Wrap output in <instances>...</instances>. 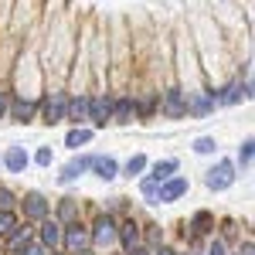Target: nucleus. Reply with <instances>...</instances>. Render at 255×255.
Returning a JSON list of instances; mask_svg holds the SVG:
<instances>
[{
	"label": "nucleus",
	"mask_w": 255,
	"mask_h": 255,
	"mask_svg": "<svg viewBox=\"0 0 255 255\" xmlns=\"http://www.w3.org/2000/svg\"><path fill=\"white\" fill-rule=\"evenodd\" d=\"M116 225H119V218L109 215L106 208H99V204L89 208L85 228H89V249H92V255H113L116 252Z\"/></svg>",
	"instance_id": "1"
},
{
	"label": "nucleus",
	"mask_w": 255,
	"mask_h": 255,
	"mask_svg": "<svg viewBox=\"0 0 255 255\" xmlns=\"http://www.w3.org/2000/svg\"><path fill=\"white\" fill-rule=\"evenodd\" d=\"M65 109H68V89L65 85H48L41 92L38 123L41 126H61L65 123Z\"/></svg>",
	"instance_id": "2"
},
{
	"label": "nucleus",
	"mask_w": 255,
	"mask_h": 255,
	"mask_svg": "<svg viewBox=\"0 0 255 255\" xmlns=\"http://www.w3.org/2000/svg\"><path fill=\"white\" fill-rule=\"evenodd\" d=\"M252 92H255L252 79H235V75L228 82H215L211 85V96H215L218 109H232V106H242V102H252Z\"/></svg>",
	"instance_id": "3"
},
{
	"label": "nucleus",
	"mask_w": 255,
	"mask_h": 255,
	"mask_svg": "<svg viewBox=\"0 0 255 255\" xmlns=\"http://www.w3.org/2000/svg\"><path fill=\"white\" fill-rule=\"evenodd\" d=\"M157 99L163 119H187V99H184V89L177 85L174 72L163 79V85H157Z\"/></svg>",
	"instance_id": "4"
},
{
	"label": "nucleus",
	"mask_w": 255,
	"mask_h": 255,
	"mask_svg": "<svg viewBox=\"0 0 255 255\" xmlns=\"http://www.w3.org/2000/svg\"><path fill=\"white\" fill-rule=\"evenodd\" d=\"M238 184V167L232 157H215V163L204 170V187L211 194H225Z\"/></svg>",
	"instance_id": "5"
},
{
	"label": "nucleus",
	"mask_w": 255,
	"mask_h": 255,
	"mask_svg": "<svg viewBox=\"0 0 255 255\" xmlns=\"http://www.w3.org/2000/svg\"><path fill=\"white\" fill-rule=\"evenodd\" d=\"M17 218L20 221H31V225H38V221H44V218L51 215V197L44 194V191H24V194H17Z\"/></svg>",
	"instance_id": "6"
},
{
	"label": "nucleus",
	"mask_w": 255,
	"mask_h": 255,
	"mask_svg": "<svg viewBox=\"0 0 255 255\" xmlns=\"http://www.w3.org/2000/svg\"><path fill=\"white\" fill-rule=\"evenodd\" d=\"M61 255H85L92 252L89 249V228L85 221H72V225H61V245H58Z\"/></svg>",
	"instance_id": "7"
},
{
	"label": "nucleus",
	"mask_w": 255,
	"mask_h": 255,
	"mask_svg": "<svg viewBox=\"0 0 255 255\" xmlns=\"http://www.w3.org/2000/svg\"><path fill=\"white\" fill-rule=\"evenodd\" d=\"M89 208H92V204H85L82 197H75V194H65V197H58V201H51V218H55L58 225L85 221V215H89Z\"/></svg>",
	"instance_id": "8"
},
{
	"label": "nucleus",
	"mask_w": 255,
	"mask_h": 255,
	"mask_svg": "<svg viewBox=\"0 0 255 255\" xmlns=\"http://www.w3.org/2000/svg\"><path fill=\"white\" fill-rule=\"evenodd\" d=\"M38 106H41V96H14L10 92L7 119L17 123V126H31V123H38Z\"/></svg>",
	"instance_id": "9"
},
{
	"label": "nucleus",
	"mask_w": 255,
	"mask_h": 255,
	"mask_svg": "<svg viewBox=\"0 0 255 255\" xmlns=\"http://www.w3.org/2000/svg\"><path fill=\"white\" fill-rule=\"evenodd\" d=\"M184 99H187V119H208L218 113V102L215 96H211V85H201V89H194V92H184Z\"/></svg>",
	"instance_id": "10"
},
{
	"label": "nucleus",
	"mask_w": 255,
	"mask_h": 255,
	"mask_svg": "<svg viewBox=\"0 0 255 255\" xmlns=\"http://www.w3.org/2000/svg\"><path fill=\"white\" fill-rule=\"evenodd\" d=\"M92 160H96V153H89V150H79L75 157L68 160L65 167L58 170V184L61 187H72V184H79L82 177L92 170Z\"/></svg>",
	"instance_id": "11"
},
{
	"label": "nucleus",
	"mask_w": 255,
	"mask_h": 255,
	"mask_svg": "<svg viewBox=\"0 0 255 255\" xmlns=\"http://www.w3.org/2000/svg\"><path fill=\"white\" fill-rule=\"evenodd\" d=\"M109 123H113V126H133V123H136V106H133V92H129V89L113 92Z\"/></svg>",
	"instance_id": "12"
},
{
	"label": "nucleus",
	"mask_w": 255,
	"mask_h": 255,
	"mask_svg": "<svg viewBox=\"0 0 255 255\" xmlns=\"http://www.w3.org/2000/svg\"><path fill=\"white\" fill-rule=\"evenodd\" d=\"M109 106H113V92H92L89 89V126L92 129H106V126H113L109 123Z\"/></svg>",
	"instance_id": "13"
},
{
	"label": "nucleus",
	"mask_w": 255,
	"mask_h": 255,
	"mask_svg": "<svg viewBox=\"0 0 255 255\" xmlns=\"http://www.w3.org/2000/svg\"><path fill=\"white\" fill-rule=\"evenodd\" d=\"M34 24V0H14L10 7V38H20Z\"/></svg>",
	"instance_id": "14"
},
{
	"label": "nucleus",
	"mask_w": 255,
	"mask_h": 255,
	"mask_svg": "<svg viewBox=\"0 0 255 255\" xmlns=\"http://www.w3.org/2000/svg\"><path fill=\"white\" fill-rule=\"evenodd\" d=\"M191 191V180L184 174H174L170 180H163L157 187V204H177V201H184Z\"/></svg>",
	"instance_id": "15"
},
{
	"label": "nucleus",
	"mask_w": 255,
	"mask_h": 255,
	"mask_svg": "<svg viewBox=\"0 0 255 255\" xmlns=\"http://www.w3.org/2000/svg\"><path fill=\"white\" fill-rule=\"evenodd\" d=\"M133 106H136V123H150L153 116H160V99H157V85L133 92Z\"/></svg>",
	"instance_id": "16"
},
{
	"label": "nucleus",
	"mask_w": 255,
	"mask_h": 255,
	"mask_svg": "<svg viewBox=\"0 0 255 255\" xmlns=\"http://www.w3.org/2000/svg\"><path fill=\"white\" fill-rule=\"evenodd\" d=\"M34 242H38L41 249H48V252H58V245H61V225L48 215L44 221L34 225Z\"/></svg>",
	"instance_id": "17"
},
{
	"label": "nucleus",
	"mask_w": 255,
	"mask_h": 255,
	"mask_svg": "<svg viewBox=\"0 0 255 255\" xmlns=\"http://www.w3.org/2000/svg\"><path fill=\"white\" fill-rule=\"evenodd\" d=\"M65 123L68 126H89V92H68Z\"/></svg>",
	"instance_id": "18"
},
{
	"label": "nucleus",
	"mask_w": 255,
	"mask_h": 255,
	"mask_svg": "<svg viewBox=\"0 0 255 255\" xmlns=\"http://www.w3.org/2000/svg\"><path fill=\"white\" fill-rule=\"evenodd\" d=\"M27 242H34V225H31V221H17L0 245H3V252H17V249H24Z\"/></svg>",
	"instance_id": "19"
},
{
	"label": "nucleus",
	"mask_w": 255,
	"mask_h": 255,
	"mask_svg": "<svg viewBox=\"0 0 255 255\" xmlns=\"http://www.w3.org/2000/svg\"><path fill=\"white\" fill-rule=\"evenodd\" d=\"M89 174L96 177V180H102V184H113V180L119 177V160L113 157V153H96Z\"/></svg>",
	"instance_id": "20"
},
{
	"label": "nucleus",
	"mask_w": 255,
	"mask_h": 255,
	"mask_svg": "<svg viewBox=\"0 0 255 255\" xmlns=\"http://www.w3.org/2000/svg\"><path fill=\"white\" fill-rule=\"evenodd\" d=\"M27 167H31V153H27L20 143H14V146L3 150V170H7V174H24Z\"/></svg>",
	"instance_id": "21"
},
{
	"label": "nucleus",
	"mask_w": 255,
	"mask_h": 255,
	"mask_svg": "<svg viewBox=\"0 0 255 255\" xmlns=\"http://www.w3.org/2000/svg\"><path fill=\"white\" fill-rule=\"evenodd\" d=\"M242 228H245V225H242L238 218H218V225H215V235L221 238V242H225L228 249H235L238 242H242Z\"/></svg>",
	"instance_id": "22"
},
{
	"label": "nucleus",
	"mask_w": 255,
	"mask_h": 255,
	"mask_svg": "<svg viewBox=\"0 0 255 255\" xmlns=\"http://www.w3.org/2000/svg\"><path fill=\"white\" fill-rule=\"evenodd\" d=\"M174 174H180V160L177 157H160V160H153V163L146 167V177H153L157 184L170 180Z\"/></svg>",
	"instance_id": "23"
},
{
	"label": "nucleus",
	"mask_w": 255,
	"mask_h": 255,
	"mask_svg": "<svg viewBox=\"0 0 255 255\" xmlns=\"http://www.w3.org/2000/svg\"><path fill=\"white\" fill-rule=\"evenodd\" d=\"M139 235H143V245L146 249H157L167 242V232H163V225L153 221V218H139Z\"/></svg>",
	"instance_id": "24"
},
{
	"label": "nucleus",
	"mask_w": 255,
	"mask_h": 255,
	"mask_svg": "<svg viewBox=\"0 0 255 255\" xmlns=\"http://www.w3.org/2000/svg\"><path fill=\"white\" fill-rule=\"evenodd\" d=\"M92 139H96V129H92V126H68V133H65V146H68L72 153H79V150H85Z\"/></svg>",
	"instance_id": "25"
},
{
	"label": "nucleus",
	"mask_w": 255,
	"mask_h": 255,
	"mask_svg": "<svg viewBox=\"0 0 255 255\" xmlns=\"http://www.w3.org/2000/svg\"><path fill=\"white\" fill-rule=\"evenodd\" d=\"M146 167H150V157H146V153H133V157L126 160V163H119V177H126V180H136V177L146 174Z\"/></svg>",
	"instance_id": "26"
},
{
	"label": "nucleus",
	"mask_w": 255,
	"mask_h": 255,
	"mask_svg": "<svg viewBox=\"0 0 255 255\" xmlns=\"http://www.w3.org/2000/svg\"><path fill=\"white\" fill-rule=\"evenodd\" d=\"M232 160H235L238 174L252 170V160H255V139H252V136H245V139H242V143H238V153H235Z\"/></svg>",
	"instance_id": "27"
},
{
	"label": "nucleus",
	"mask_w": 255,
	"mask_h": 255,
	"mask_svg": "<svg viewBox=\"0 0 255 255\" xmlns=\"http://www.w3.org/2000/svg\"><path fill=\"white\" fill-rule=\"evenodd\" d=\"M191 150H194L197 157H218V150H221V143H218L215 136H194V143H191Z\"/></svg>",
	"instance_id": "28"
},
{
	"label": "nucleus",
	"mask_w": 255,
	"mask_h": 255,
	"mask_svg": "<svg viewBox=\"0 0 255 255\" xmlns=\"http://www.w3.org/2000/svg\"><path fill=\"white\" fill-rule=\"evenodd\" d=\"M157 180H153V177H136V191H139V201H143V204H157Z\"/></svg>",
	"instance_id": "29"
},
{
	"label": "nucleus",
	"mask_w": 255,
	"mask_h": 255,
	"mask_svg": "<svg viewBox=\"0 0 255 255\" xmlns=\"http://www.w3.org/2000/svg\"><path fill=\"white\" fill-rule=\"evenodd\" d=\"M14 208H17V191L0 184V211H14Z\"/></svg>",
	"instance_id": "30"
},
{
	"label": "nucleus",
	"mask_w": 255,
	"mask_h": 255,
	"mask_svg": "<svg viewBox=\"0 0 255 255\" xmlns=\"http://www.w3.org/2000/svg\"><path fill=\"white\" fill-rule=\"evenodd\" d=\"M31 163H38V167L48 170V167L55 163V150H51V146H38V150H34V157H31Z\"/></svg>",
	"instance_id": "31"
},
{
	"label": "nucleus",
	"mask_w": 255,
	"mask_h": 255,
	"mask_svg": "<svg viewBox=\"0 0 255 255\" xmlns=\"http://www.w3.org/2000/svg\"><path fill=\"white\" fill-rule=\"evenodd\" d=\"M17 221H20L17 211H0V242L7 238V232H10V228H14Z\"/></svg>",
	"instance_id": "32"
},
{
	"label": "nucleus",
	"mask_w": 255,
	"mask_h": 255,
	"mask_svg": "<svg viewBox=\"0 0 255 255\" xmlns=\"http://www.w3.org/2000/svg\"><path fill=\"white\" fill-rule=\"evenodd\" d=\"M7 109H10V89H7V82H0V123L7 119Z\"/></svg>",
	"instance_id": "33"
},
{
	"label": "nucleus",
	"mask_w": 255,
	"mask_h": 255,
	"mask_svg": "<svg viewBox=\"0 0 255 255\" xmlns=\"http://www.w3.org/2000/svg\"><path fill=\"white\" fill-rule=\"evenodd\" d=\"M7 255H48V249H41L38 242H27L24 249H17V252H7Z\"/></svg>",
	"instance_id": "34"
},
{
	"label": "nucleus",
	"mask_w": 255,
	"mask_h": 255,
	"mask_svg": "<svg viewBox=\"0 0 255 255\" xmlns=\"http://www.w3.org/2000/svg\"><path fill=\"white\" fill-rule=\"evenodd\" d=\"M129 255H153V249H146V245H139V249H133Z\"/></svg>",
	"instance_id": "35"
},
{
	"label": "nucleus",
	"mask_w": 255,
	"mask_h": 255,
	"mask_svg": "<svg viewBox=\"0 0 255 255\" xmlns=\"http://www.w3.org/2000/svg\"><path fill=\"white\" fill-rule=\"evenodd\" d=\"M0 255H7V252H3V245H0Z\"/></svg>",
	"instance_id": "36"
},
{
	"label": "nucleus",
	"mask_w": 255,
	"mask_h": 255,
	"mask_svg": "<svg viewBox=\"0 0 255 255\" xmlns=\"http://www.w3.org/2000/svg\"><path fill=\"white\" fill-rule=\"evenodd\" d=\"M48 255H61V252H48Z\"/></svg>",
	"instance_id": "37"
}]
</instances>
